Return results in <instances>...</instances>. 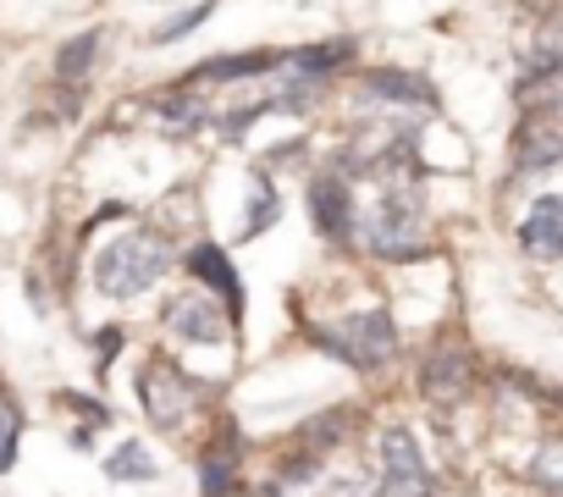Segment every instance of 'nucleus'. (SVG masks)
Instances as JSON below:
<instances>
[{"label":"nucleus","mask_w":563,"mask_h":497,"mask_svg":"<svg viewBox=\"0 0 563 497\" xmlns=\"http://www.w3.org/2000/svg\"><path fill=\"white\" fill-rule=\"evenodd\" d=\"M172 272V243L161 232H122L95 255V288L106 299H139Z\"/></svg>","instance_id":"1"},{"label":"nucleus","mask_w":563,"mask_h":497,"mask_svg":"<svg viewBox=\"0 0 563 497\" xmlns=\"http://www.w3.org/2000/svg\"><path fill=\"white\" fill-rule=\"evenodd\" d=\"M354 232L365 238V248H371V255H382V261H415L420 248H426V210H420V199L409 188H387L354 221Z\"/></svg>","instance_id":"2"},{"label":"nucleus","mask_w":563,"mask_h":497,"mask_svg":"<svg viewBox=\"0 0 563 497\" xmlns=\"http://www.w3.org/2000/svg\"><path fill=\"white\" fill-rule=\"evenodd\" d=\"M316 343H327L338 360H349L354 371H382L398 354V327L387 310H354L343 316L332 332H316Z\"/></svg>","instance_id":"3"},{"label":"nucleus","mask_w":563,"mask_h":497,"mask_svg":"<svg viewBox=\"0 0 563 497\" xmlns=\"http://www.w3.org/2000/svg\"><path fill=\"white\" fill-rule=\"evenodd\" d=\"M376 470H382V492L387 497H431V470L420 459V442L404 426H387L376 437Z\"/></svg>","instance_id":"4"},{"label":"nucleus","mask_w":563,"mask_h":497,"mask_svg":"<svg viewBox=\"0 0 563 497\" xmlns=\"http://www.w3.org/2000/svg\"><path fill=\"white\" fill-rule=\"evenodd\" d=\"M139 393H144V415H150L161 431H183V420H188L194 404H199V387H194L177 365H166V360L144 365Z\"/></svg>","instance_id":"5"},{"label":"nucleus","mask_w":563,"mask_h":497,"mask_svg":"<svg viewBox=\"0 0 563 497\" xmlns=\"http://www.w3.org/2000/svg\"><path fill=\"white\" fill-rule=\"evenodd\" d=\"M161 321H166V332H172V338H183V343H221V338H227V327H232L227 305H221L216 294H205V288L177 294V299L161 310Z\"/></svg>","instance_id":"6"},{"label":"nucleus","mask_w":563,"mask_h":497,"mask_svg":"<svg viewBox=\"0 0 563 497\" xmlns=\"http://www.w3.org/2000/svg\"><path fill=\"white\" fill-rule=\"evenodd\" d=\"M519 248L536 261H563V194H541L519 221Z\"/></svg>","instance_id":"7"},{"label":"nucleus","mask_w":563,"mask_h":497,"mask_svg":"<svg viewBox=\"0 0 563 497\" xmlns=\"http://www.w3.org/2000/svg\"><path fill=\"white\" fill-rule=\"evenodd\" d=\"M188 272H194V283H199L205 294H216V299L227 305L232 321L243 316V283H238V272L227 266V248H221V243H199L194 255H188Z\"/></svg>","instance_id":"8"},{"label":"nucleus","mask_w":563,"mask_h":497,"mask_svg":"<svg viewBox=\"0 0 563 497\" xmlns=\"http://www.w3.org/2000/svg\"><path fill=\"white\" fill-rule=\"evenodd\" d=\"M310 210H316V221H321V232L327 238H354V199H349V188H343V177H316L310 183Z\"/></svg>","instance_id":"9"},{"label":"nucleus","mask_w":563,"mask_h":497,"mask_svg":"<svg viewBox=\"0 0 563 497\" xmlns=\"http://www.w3.org/2000/svg\"><path fill=\"white\" fill-rule=\"evenodd\" d=\"M420 382H426V398L453 404V398H464V387H470V360H464V354H453V349H442V354H431V360H426Z\"/></svg>","instance_id":"10"},{"label":"nucleus","mask_w":563,"mask_h":497,"mask_svg":"<svg viewBox=\"0 0 563 497\" xmlns=\"http://www.w3.org/2000/svg\"><path fill=\"white\" fill-rule=\"evenodd\" d=\"M365 95L387 106H437V89L415 73H365Z\"/></svg>","instance_id":"11"},{"label":"nucleus","mask_w":563,"mask_h":497,"mask_svg":"<svg viewBox=\"0 0 563 497\" xmlns=\"http://www.w3.org/2000/svg\"><path fill=\"white\" fill-rule=\"evenodd\" d=\"M514 161H519V172H552V166H563V133L547 128V122H530L519 133Z\"/></svg>","instance_id":"12"},{"label":"nucleus","mask_w":563,"mask_h":497,"mask_svg":"<svg viewBox=\"0 0 563 497\" xmlns=\"http://www.w3.org/2000/svg\"><path fill=\"white\" fill-rule=\"evenodd\" d=\"M232 481H238V442L227 437V442H210V453L199 464V492L205 497H227Z\"/></svg>","instance_id":"13"},{"label":"nucleus","mask_w":563,"mask_h":497,"mask_svg":"<svg viewBox=\"0 0 563 497\" xmlns=\"http://www.w3.org/2000/svg\"><path fill=\"white\" fill-rule=\"evenodd\" d=\"M282 56H271V51H249V56H221V62H205L199 73H194V84L205 78V84H232V78H254V73H271Z\"/></svg>","instance_id":"14"},{"label":"nucleus","mask_w":563,"mask_h":497,"mask_svg":"<svg viewBox=\"0 0 563 497\" xmlns=\"http://www.w3.org/2000/svg\"><path fill=\"white\" fill-rule=\"evenodd\" d=\"M95 56H100V29H89V34H78V40L62 45V56H56V78H62V84L84 78V73L95 67Z\"/></svg>","instance_id":"15"},{"label":"nucleus","mask_w":563,"mask_h":497,"mask_svg":"<svg viewBox=\"0 0 563 497\" xmlns=\"http://www.w3.org/2000/svg\"><path fill=\"white\" fill-rule=\"evenodd\" d=\"M530 481H536L541 492L563 497V437H552V442L536 448V459H530Z\"/></svg>","instance_id":"16"},{"label":"nucleus","mask_w":563,"mask_h":497,"mask_svg":"<svg viewBox=\"0 0 563 497\" xmlns=\"http://www.w3.org/2000/svg\"><path fill=\"white\" fill-rule=\"evenodd\" d=\"M106 475H111V481H150V475H155V459L144 453V442H122V448L106 459Z\"/></svg>","instance_id":"17"},{"label":"nucleus","mask_w":563,"mask_h":497,"mask_svg":"<svg viewBox=\"0 0 563 497\" xmlns=\"http://www.w3.org/2000/svg\"><path fill=\"white\" fill-rule=\"evenodd\" d=\"M525 100L541 106V111H563V62L530 73V78H525Z\"/></svg>","instance_id":"18"},{"label":"nucleus","mask_w":563,"mask_h":497,"mask_svg":"<svg viewBox=\"0 0 563 497\" xmlns=\"http://www.w3.org/2000/svg\"><path fill=\"white\" fill-rule=\"evenodd\" d=\"M18 431H23V415L7 393H0V470H12V459H18Z\"/></svg>","instance_id":"19"},{"label":"nucleus","mask_w":563,"mask_h":497,"mask_svg":"<svg viewBox=\"0 0 563 497\" xmlns=\"http://www.w3.org/2000/svg\"><path fill=\"white\" fill-rule=\"evenodd\" d=\"M271 216H276V188H271V177H260V183H254V194H249V227H243V232H249V238H254V232H265V227H271Z\"/></svg>","instance_id":"20"},{"label":"nucleus","mask_w":563,"mask_h":497,"mask_svg":"<svg viewBox=\"0 0 563 497\" xmlns=\"http://www.w3.org/2000/svg\"><path fill=\"white\" fill-rule=\"evenodd\" d=\"M327 497H382V475H365V470L332 475L327 481Z\"/></svg>","instance_id":"21"},{"label":"nucleus","mask_w":563,"mask_h":497,"mask_svg":"<svg viewBox=\"0 0 563 497\" xmlns=\"http://www.w3.org/2000/svg\"><path fill=\"white\" fill-rule=\"evenodd\" d=\"M205 18H210V0H205V7H194V12H183L177 23H166V29L155 34V45H166V40H177V34H188V29H199Z\"/></svg>","instance_id":"22"},{"label":"nucleus","mask_w":563,"mask_h":497,"mask_svg":"<svg viewBox=\"0 0 563 497\" xmlns=\"http://www.w3.org/2000/svg\"><path fill=\"white\" fill-rule=\"evenodd\" d=\"M558 409H563V393H558Z\"/></svg>","instance_id":"23"}]
</instances>
